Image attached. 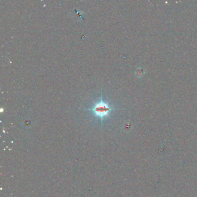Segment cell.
<instances>
[{"instance_id": "obj_1", "label": "cell", "mask_w": 197, "mask_h": 197, "mask_svg": "<svg viewBox=\"0 0 197 197\" xmlns=\"http://www.w3.org/2000/svg\"><path fill=\"white\" fill-rule=\"evenodd\" d=\"M112 108L109 107V105L106 104L104 102L101 101L96 103L92 109H88V110H92L96 116L100 117L101 119L108 116L110 111L112 110Z\"/></svg>"}]
</instances>
